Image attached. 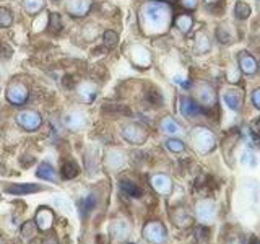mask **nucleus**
Returning <instances> with one entry per match:
<instances>
[{
	"instance_id": "nucleus-1",
	"label": "nucleus",
	"mask_w": 260,
	"mask_h": 244,
	"mask_svg": "<svg viewBox=\"0 0 260 244\" xmlns=\"http://www.w3.org/2000/svg\"><path fill=\"white\" fill-rule=\"evenodd\" d=\"M171 20H173V8L168 2L148 0L140 7V24L145 35H165L171 26Z\"/></svg>"
},
{
	"instance_id": "nucleus-28",
	"label": "nucleus",
	"mask_w": 260,
	"mask_h": 244,
	"mask_svg": "<svg viewBox=\"0 0 260 244\" xmlns=\"http://www.w3.org/2000/svg\"><path fill=\"white\" fill-rule=\"evenodd\" d=\"M23 7H24V12L28 15H39L44 10L46 2L44 0H24Z\"/></svg>"
},
{
	"instance_id": "nucleus-19",
	"label": "nucleus",
	"mask_w": 260,
	"mask_h": 244,
	"mask_svg": "<svg viewBox=\"0 0 260 244\" xmlns=\"http://www.w3.org/2000/svg\"><path fill=\"white\" fill-rule=\"evenodd\" d=\"M124 163H125V153L119 148L111 150L108 153V157H106V165L114 171H119L122 166H124Z\"/></svg>"
},
{
	"instance_id": "nucleus-32",
	"label": "nucleus",
	"mask_w": 260,
	"mask_h": 244,
	"mask_svg": "<svg viewBox=\"0 0 260 244\" xmlns=\"http://www.w3.org/2000/svg\"><path fill=\"white\" fill-rule=\"evenodd\" d=\"M103 39H104V46L108 47V49H112V47H116L117 43H119V35H117L116 31L108 29V31L104 33Z\"/></svg>"
},
{
	"instance_id": "nucleus-15",
	"label": "nucleus",
	"mask_w": 260,
	"mask_h": 244,
	"mask_svg": "<svg viewBox=\"0 0 260 244\" xmlns=\"http://www.w3.org/2000/svg\"><path fill=\"white\" fill-rule=\"evenodd\" d=\"M238 60H239L241 70L246 73V75H254V73H257L258 64H257L255 57L252 55V54H249V52H241L239 57H238Z\"/></svg>"
},
{
	"instance_id": "nucleus-17",
	"label": "nucleus",
	"mask_w": 260,
	"mask_h": 244,
	"mask_svg": "<svg viewBox=\"0 0 260 244\" xmlns=\"http://www.w3.org/2000/svg\"><path fill=\"white\" fill-rule=\"evenodd\" d=\"M96 205H98L96 194L91 192V194L83 195V197H81L80 202H78V210H80V214H81V218H86L96 208Z\"/></svg>"
},
{
	"instance_id": "nucleus-13",
	"label": "nucleus",
	"mask_w": 260,
	"mask_h": 244,
	"mask_svg": "<svg viewBox=\"0 0 260 244\" xmlns=\"http://www.w3.org/2000/svg\"><path fill=\"white\" fill-rule=\"evenodd\" d=\"M150 182L153 186V189L161 195H169L173 192V181L166 174H154L151 176Z\"/></svg>"
},
{
	"instance_id": "nucleus-14",
	"label": "nucleus",
	"mask_w": 260,
	"mask_h": 244,
	"mask_svg": "<svg viewBox=\"0 0 260 244\" xmlns=\"http://www.w3.org/2000/svg\"><path fill=\"white\" fill-rule=\"evenodd\" d=\"M35 223L39 228L41 231H47L51 230V226L54 223V214L51 208L47 207H41L36 211V217H35Z\"/></svg>"
},
{
	"instance_id": "nucleus-20",
	"label": "nucleus",
	"mask_w": 260,
	"mask_h": 244,
	"mask_svg": "<svg viewBox=\"0 0 260 244\" xmlns=\"http://www.w3.org/2000/svg\"><path fill=\"white\" fill-rule=\"evenodd\" d=\"M223 100L226 103V106L233 111H241L242 108V93L239 89H228V92L223 95Z\"/></svg>"
},
{
	"instance_id": "nucleus-43",
	"label": "nucleus",
	"mask_w": 260,
	"mask_h": 244,
	"mask_svg": "<svg viewBox=\"0 0 260 244\" xmlns=\"http://www.w3.org/2000/svg\"><path fill=\"white\" fill-rule=\"evenodd\" d=\"M0 244H4V242H2V241H0Z\"/></svg>"
},
{
	"instance_id": "nucleus-24",
	"label": "nucleus",
	"mask_w": 260,
	"mask_h": 244,
	"mask_svg": "<svg viewBox=\"0 0 260 244\" xmlns=\"http://www.w3.org/2000/svg\"><path fill=\"white\" fill-rule=\"evenodd\" d=\"M176 26H177L179 31L182 33V35H189V33L192 31V26H193L192 15H189V13H181L176 18Z\"/></svg>"
},
{
	"instance_id": "nucleus-3",
	"label": "nucleus",
	"mask_w": 260,
	"mask_h": 244,
	"mask_svg": "<svg viewBox=\"0 0 260 244\" xmlns=\"http://www.w3.org/2000/svg\"><path fill=\"white\" fill-rule=\"evenodd\" d=\"M5 96H7V101L10 103V104H13V106H23L24 103L28 101V98H29V89H28L26 85L21 83V81L13 80V81L8 83Z\"/></svg>"
},
{
	"instance_id": "nucleus-29",
	"label": "nucleus",
	"mask_w": 260,
	"mask_h": 244,
	"mask_svg": "<svg viewBox=\"0 0 260 244\" xmlns=\"http://www.w3.org/2000/svg\"><path fill=\"white\" fill-rule=\"evenodd\" d=\"M234 16L238 20H247L250 16V7L242 0H238L234 5Z\"/></svg>"
},
{
	"instance_id": "nucleus-36",
	"label": "nucleus",
	"mask_w": 260,
	"mask_h": 244,
	"mask_svg": "<svg viewBox=\"0 0 260 244\" xmlns=\"http://www.w3.org/2000/svg\"><path fill=\"white\" fill-rule=\"evenodd\" d=\"M242 163H244V165L250 166V168H254L257 165V158L254 157V153H252V151H244L242 153Z\"/></svg>"
},
{
	"instance_id": "nucleus-27",
	"label": "nucleus",
	"mask_w": 260,
	"mask_h": 244,
	"mask_svg": "<svg viewBox=\"0 0 260 244\" xmlns=\"http://www.w3.org/2000/svg\"><path fill=\"white\" fill-rule=\"evenodd\" d=\"M210 38L207 33L200 31L197 36H195V51H197L199 54H207L210 51Z\"/></svg>"
},
{
	"instance_id": "nucleus-6",
	"label": "nucleus",
	"mask_w": 260,
	"mask_h": 244,
	"mask_svg": "<svg viewBox=\"0 0 260 244\" xmlns=\"http://www.w3.org/2000/svg\"><path fill=\"white\" fill-rule=\"evenodd\" d=\"M122 137L132 145H142L148 138V132L140 124H127L122 127Z\"/></svg>"
},
{
	"instance_id": "nucleus-23",
	"label": "nucleus",
	"mask_w": 260,
	"mask_h": 244,
	"mask_svg": "<svg viewBox=\"0 0 260 244\" xmlns=\"http://www.w3.org/2000/svg\"><path fill=\"white\" fill-rule=\"evenodd\" d=\"M161 130L165 132L166 135H171V137H174V135H179V134H182V127L177 124V122L173 119V117H165L161 120V124H159Z\"/></svg>"
},
{
	"instance_id": "nucleus-18",
	"label": "nucleus",
	"mask_w": 260,
	"mask_h": 244,
	"mask_svg": "<svg viewBox=\"0 0 260 244\" xmlns=\"http://www.w3.org/2000/svg\"><path fill=\"white\" fill-rule=\"evenodd\" d=\"M39 191H43V187L38 184H12L5 187V192L12 195H29Z\"/></svg>"
},
{
	"instance_id": "nucleus-33",
	"label": "nucleus",
	"mask_w": 260,
	"mask_h": 244,
	"mask_svg": "<svg viewBox=\"0 0 260 244\" xmlns=\"http://www.w3.org/2000/svg\"><path fill=\"white\" fill-rule=\"evenodd\" d=\"M166 146H168V150H171L173 153H181L185 148L184 142L179 140V138H169V140H166Z\"/></svg>"
},
{
	"instance_id": "nucleus-8",
	"label": "nucleus",
	"mask_w": 260,
	"mask_h": 244,
	"mask_svg": "<svg viewBox=\"0 0 260 244\" xmlns=\"http://www.w3.org/2000/svg\"><path fill=\"white\" fill-rule=\"evenodd\" d=\"M195 95H197V101L200 106H205V108H213L216 104V92L213 89V86L208 83H199L197 88H195Z\"/></svg>"
},
{
	"instance_id": "nucleus-40",
	"label": "nucleus",
	"mask_w": 260,
	"mask_h": 244,
	"mask_svg": "<svg viewBox=\"0 0 260 244\" xmlns=\"http://www.w3.org/2000/svg\"><path fill=\"white\" fill-rule=\"evenodd\" d=\"M43 244H59V242H57V239H55V238H52V236H51V238L44 239V242H43Z\"/></svg>"
},
{
	"instance_id": "nucleus-12",
	"label": "nucleus",
	"mask_w": 260,
	"mask_h": 244,
	"mask_svg": "<svg viewBox=\"0 0 260 244\" xmlns=\"http://www.w3.org/2000/svg\"><path fill=\"white\" fill-rule=\"evenodd\" d=\"M93 0H67L65 4V10L70 16H75V18H81L85 16L89 10H91Z\"/></svg>"
},
{
	"instance_id": "nucleus-42",
	"label": "nucleus",
	"mask_w": 260,
	"mask_h": 244,
	"mask_svg": "<svg viewBox=\"0 0 260 244\" xmlns=\"http://www.w3.org/2000/svg\"><path fill=\"white\" fill-rule=\"evenodd\" d=\"M250 244H260V241H258L257 238H252V239H250Z\"/></svg>"
},
{
	"instance_id": "nucleus-7",
	"label": "nucleus",
	"mask_w": 260,
	"mask_h": 244,
	"mask_svg": "<svg viewBox=\"0 0 260 244\" xmlns=\"http://www.w3.org/2000/svg\"><path fill=\"white\" fill-rule=\"evenodd\" d=\"M143 236H145L146 241L154 242V244L166 242V238H168L166 228L162 226L159 222H150V223H146L145 228H143Z\"/></svg>"
},
{
	"instance_id": "nucleus-10",
	"label": "nucleus",
	"mask_w": 260,
	"mask_h": 244,
	"mask_svg": "<svg viewBox=\"0 0 260 244\" xmlns=\"http://www.w3.org/2000/svg\"><path fill=\"white\" fill-rule=\"evenodd\" d=\"M88 124V116L80 109H75V111H70L69 114H65L63 116V126L70 129V130H83Z\"/></svg>"
},
{
	"instance_id": "nucleus-39",
	"label": "nucleus",
	"mask_w": 260,
	"mask_h": 244,
	"mask_svg": "<svg viewBox=\"0 0 260 244\" xmlns=\"http://www.w3.org/2000/svg\"><path fill=\"white\" fill-rule=\"evenodd\" d=\"M252 132H254L257 137H260V119L252 122Z\"/></svg>"
},
{
	"instance_id": "nucleus-9",
	"label": "nucleus",
	"mask_w": 260,
	"mask_h": 244,
	"mask_svg": "<svg viewBox=\"0 0 260 244\" xmlns=\"http://www.w3.org/2000/svg\"><path fill=\"white\" fill-rule=\"evenodd\" d=\"M195 215H197L199 222L202 223H211L216 217V208H215V203L208 200V199H203L199 200L197 205H195Z\"/></svg>"
},
{
	"instance_id": "nucleus-31",
	"label": "nucleus",
	"mask_w": 260,
	"mask_h": 244,
	"mask_svg": "<svg viewBox=\"0 0 260 244\" xmlns=\"http://www.w3.org/2000/svg\"><path fill=\"white\" fill-rule=\"evenodd\" d=\"M13 23V13L10 8L0 7V28H10Z\"/></svg>"
},
{
	"instance_id": "nucleus-30",
	"label": "nucleus",
	"mask_w": 260,
	"mask_h": 244,
	"mask_svg": "<svg viewBox=\"0 0 260 244\" xmlns=\"http://www.w3.org/2000/svg\"><path fill=\"white\" fill-rule=\"evenodd\" d=\"M47 31L52 33V35H57L59 31H62V16L59 13L52 12L49 15V26H47Z\"/></svg>"
},
{
	"instance_id": "nucleus-37",
	"label": "nucleus",
	"mask_w": 260,
	"mask_h": 244,
	"mask_svg": "<svg viewBox=\"0 0 260 244\" xmlns=\"http://www.w3.org/2000/svg\"><path fill=\"white\" fill-rule=\"evenodd\" d=\"M179 4H181L185 10H195V8L199 7V0H179Z\"/></svg>"
},
{
	"instance_id": "nucleus-34",
	"label": "nucleus",
	"mask_w": 260,
	"mask_h": 244,
	"mask_svg": "<svg viewBox=\"0 0 260 244\" xmlns=\"http://www.w3.org/2000/svg\"><path fill=\"white\" fill-rule=\"evenodd\" d=\"M21 234L24 239H29L36 234V223L35 222H26L21 226Z\"/></svg>"
},
{
	"instance_id": "nucleus-38",
	"label": "nucleus",
	"mask_w": 260,
	"mask_h": 244,
	"mask_svg": "<svg viewBox=\"0 0 260 244\" xmlns=\"http://www.w3.org/2000/svg\"><path fill=\"white\" fill-rule=\"evenodd\" d=\"M252 103L257 109H260V88H257L254 93H252Z\"/></svg>"
},
{
	"instance_id": "nucleus-41",
	"label": "nucleus",
	"mask_w": 260,
	"mask_h": 244,
	"mask_svg": "<svg viewBox=\"0 0 260 244\" xmlns=\"http://www.w3.org/2000/svg\"><path fill=\"white\" fill-rule=\"evenodd\" d=\"M4 73H5V69H4V65H2V62H0V78L4 77Z\"/></svg>"
},
{
	"instance_id": "nucleus-5",
	"label": "nucleus",
	"mask_w": 260,
	"mask_h": 244,
	"mask_svg": "<svg viewBox=\"0 0 260 244\" xmlns=\"http://www.w3.org/2000/svg\"><path fill=\"white\" fill-rule=\"evenodd\" d=\"M128 59L135 67L148 69L151 65V52L142 44H132L128 47Z\"/></svg>"
},
{
	"instance_id": "nucleus-35",
	"label": "nucleus",
	"mask_w": 260,
	"mask_h": 244,
	"mask_svg": "<svg viewBox=\"0 0 260 244\" xmlns=\"http://www.w3.org/2000/svg\"><path fill=\"white\" fill-rule=\"evenodd\" d=\"M216 36H218V41H219V43H223V44H230V43H231V39H233V36L226 31L224 26H219V28L216 29Z\"/></svg>"
},
{
	"instance_id": "nucleus-25",
	"label": "nucleus",
	"mask_w": 260,
	"mask_h": 244,
	"mask_svg": "<svg viewBox=\"0 0 260 244\" xmlns=\"http://www.w3.org/2000/svg\"><path fill=\"white\" fill-rule=\"evenodd\" d=\"M119 187H120L122 194L128 195V197H132V199L142 197V189L135 182H132V181H127V179H124V181H120Z\"/></svg>"
},
{
	"instance_id": "nucleus-22",
	"label": "nucleus",
	"mask_w": 260,
	"mask_h": 244,
	"mask_svg": "<svg viewBox=\"0 0 260 244\" xmlns=\"http://www.w3.org/2000/svg\"><path fill=\"white\" fill-rule=\"evenodd\" d=\"M111 234L116 239H124L130 234V225L125 220H114L111 223Z\"/></svg>"
},
{
	"instance_id": "nucleus-11",
	"label": "nucleus",
	"mask_w": 260,
	"mask_h": 244,
	"mask_svg": "<svg viewBox=\"0 0 260 244\" xmlns=\"http://www.w3.org/2000/svg\"><path fill=\"white\" fill-rule=\"evenodd\" d=\"M179 111L184 117L187 119H193L202 114V106L193 100V98H189V96H182L181 100H179Z\"/></svg>"
},
{
	"instance_id": "nucleus-4",
	"label": "nucleus",
	"mask_w": 260,
	"mask_h": 244,
	"mask_svg": "<svg viewBox=\"0 0 260 244\" xmlns=\"http://www.w3.org/2000/svg\"><path fill=\"white\" fill-rule=\"evenodd\" d=\"M16 124H18L23 130L26 132H35L41 126H43V117L38 111L32 109H23L20 112H16Z\"/></svg>"
},
{
	"instance_id": "nucleus-21",
	"label": "nucleus",
	"mask_w": 260,
	"mask_h": 244,
	"mask_svg": "<svg viewBox=\"0 0 260 244\" xmlns=\"http://www.w3.org/2000/svg\"><path fill=\"white\" fill-rule=\"evenodd\" d=\"M36 176L43 181H49V182H57L59 181V176H57V171L52 168V165L49 163H41L36 169Z\"/></svg>"
},
{
	"instance_id": "nucleus-2",
	"label": "nucleus",
	"mask_w": 260,
	"mask_h": 244,
	"mask_svg": "<svg viewBox=\"0 0 260 244\" xmlns=\"http://www.w3.org/2000/svg\"><path fill=\"white\" fill-rule=\"evenodd\" d=\"M192 142L193 146L197 148L200 153H208L216 146V138L215 134L211 132L207 127H195L192 130Z\"/></svg>"
},
{
	"instance_id": "nucleus-26",
	"label": "nucleus",
	"mask_w": 260,
	"mask_h": 244,
	"mask_svg": "<svg viewBox=\"0 0 260 244\" xmlns=\"http://www.w3.org/2000/svg\"><path fill=\"white\" fill-rule=\"evenodd\" d=\"M78 173H80V166L77 165V161H73V160L65 161L60 168V176L63 179H73L78 176Z\"/></svg>"
},
{
	"instance_id": "nucleus-16",
	"label": "nucleus",
	"mask_w": 260,
	"mask_h": 244,
	"mask_svg": "<svg viewBox=\"0 0 260 244\" xmlns=\"http://www.w3.org/2000/svg\"><path fill=\"white\" fill-rule=\"evenodd\" d=\"M77 93H78L81 101L89 104V103H93L96 100V96H98V86L94 83H91V81H85V83H81L77 88Z\"/></svg>"
}]
</instances>
